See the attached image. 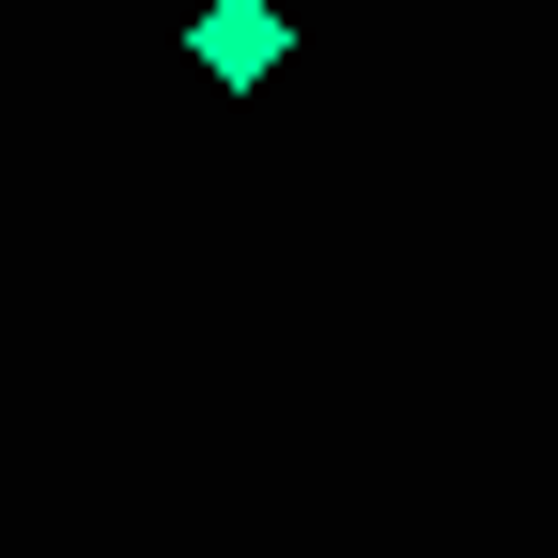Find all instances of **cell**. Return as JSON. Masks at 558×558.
Wrapping results in <instances>:
<instances>
[{"mask_svg": "<svg viewBox=\"0 0 558 558\" xmlns=\"http://www.w3.org/2000/svg\"><path fill=\"white\" fill-rule=\"evenodd\" d=\"M186 47H202V78H264V62H279V16H264V0H218Z\"/></svg>", "mask_w": 558, "mask_h": 558, "instance_id": "6da1fadb", "label": "cell"}]
</instances>
